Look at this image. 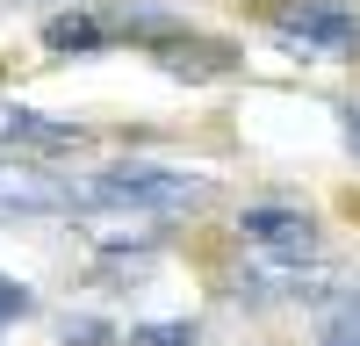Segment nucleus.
Listing matches in <instances>:
<instances>
[{
  "label": "nucleus",
  "instance_id": "6",
  "mask_svg": "<svg viewBox=\"0 0 360 346\" xmlns=\"http://www.w3.org/2000/svg\"><path fill=\"white\" fill-rule=\"evenodd\" d=\"M130 346H195V325H137Z\"/></svg>",
  "mask_w": 360,
  "mask_h": 346
},
{
  "label": "nucleus",
  "instance_id": "8",
  "mask_svg": "<svg viewBox=\"0 0 360 346\" xmlns=\"http://www.w3.org/2000/svg\"><path fill=\"white\" fill-rule=\"evenodd\" d=\"M324 346H360V303L332 317V332H324Z\"/></svg>",
  "mask_w": 360,
  "mask_h": 346
},
{
  "label": "nucleus",
  "instance_id": "4",
  "mask_svg": "<svg viewBox=\"0 0 360 346\" xmlns=\"http://www.w3.org/2000/svg\"><path fill=\"white\" fill-rule=\"evenodd\" d=\"M0 144H22V152H65V144H79V123H65V115H37V108H8V101H0Z\"/></svg>",
  "mask_w": 360,
  "mask_h": 346
},
{
  "label": "nucleus",
  "instance_id": "1",
  "mask_svg": "<svg viewBox=\"0 0 360 346\" xmlns=\"http://www.w3.org/2000/svg\"><path fill=\"white\" fill-rule=\"evenodd\" d=\"M202 202H209V173H180V166H115L79 188V210L115 217V224L180 217V210H202Z\"/></svg>",
  "mask_w": 360,
  "mask_h": 346
},
{
  "label": "nucleus",
  "instance_id": "9",
  "mask_svg": "<svg viewBox=\"0 0 360 346\" xmlns=\"http://www.w3.org/2000/svg\"><path fill=\"white\" fill-rule=\"evenodd\" d=\"M346 144H353V152H360V101L346 108Z\"/></svg>",
  "mask_w": 360,
  "mask_h": 346
},
{
  "label": "nucleus",
  "instance_id": "3",
  "mask_svg": "<svg viewBox=\"0 0 360 346\" xmlns=\"http://www.w3.org/2000/svg\"><path fill=\"white\" fill-rule=\"evenodd\" d=\"M274 29H281L288 44H303V51H346V44H360V15L324 8V0H303V8H288Z\"/></svg>",
  "mask_w": 360,
  "mask_h": 346
},
{
  "label": "nucleus",
  "instance_id": "7",
  "mask_svg": "<svg viewBox=\"0 0 360 346\" xmlns=\"http://www.w3.org/2000/svg\"><path fill=\"white\" fill-rule=\"evenodd\" d=\"M15 317H29V288L0 274V325H15Z\"/></svg>",
  "mask_w": 360,
  "mask_h": 346
},
{
  "label": "nucleus",
  "instance_id": "5",
  "mask_svg": "<svg viewBox=\"0 0 360 346\" xmlns=\"http://www.w3.org/2000/svg\"><path fill=\"white\" fill-rule=\"evenodd\" d=\"M58 202H65V195H58L51 181H44V173H8V166H0V217H37V210H58Z\"/></svg>",
  "mask_w": 360,
  "mask_h": 346
},
{
  "label": "nucleus",
  "instance_id": "2",
  "mask_svg": "<svg viewBox=\"0 0 360 346\" xmlns=\"http://www.w3.org/2000/svg\"><path fill=\"white\" fill-rule=\"evenodd\" d=\"M238 238L259 260H310L317 252V224L303 210H288V202H259V210L238 217Z\"/></svg>",
  "mask_w": 360,
  "mask_h": 346
}]
</instances>
